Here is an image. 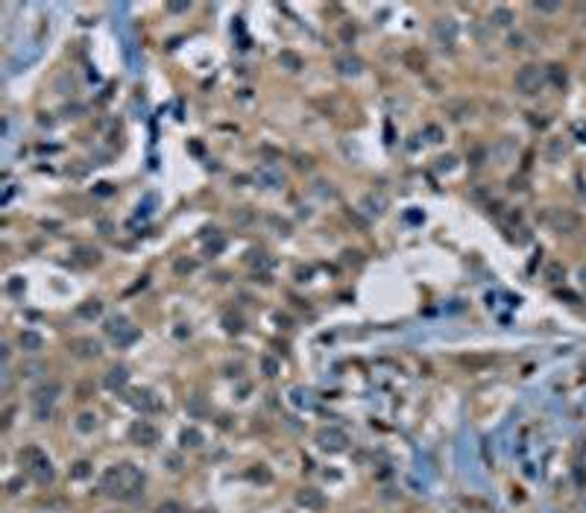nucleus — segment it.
I'll return each instance as SVG.
<instances>
[{
	"instance_id": "3",
	"label": "nucleus",
	"mask_w": 586,
	"mask_h": 513,
	"mask_svg": "<svg viewBox=\"0 0 586 513\" xmlns=\"http://www.w3.org/2000/svg\"><path fill=\"white\" fill-rule=\"evenodd\" d=\"M106 331H109L115 340L121 343V346H126V343H132L135 337H138V331H135V328L129 325V320H126V317H121V314L106 320Z\"/></svg>"
},
{
	"instance_id": "9",
	"label": "nucleus",
	"mask_w": 586,
	"mask_h": 513,
	"mask_svg": "<svg viewBox=\"0 0 586 513\" xmlns=\"http://www.w3.org/2000/svg\"><path fill=\"white\" fill-rule=\"evenodd\" d=\"M320 443H323V449H343L346 434L337 428H328V431H320Z\"/></svg>"
},
{
	"instance_id": "27",
	"label": "nucleus",
	"mask_w": 586,
	"mask_h": 513,
	"mask_svg": "<svg viewBox=\"0 0 586 513\" xmlns=\"http://www.w3.org/2000/svg\"><path fill=\"white\" fill-rule=\"evenodd\" d=\"M88 475V463H76V469H73V478H85Z\"/></svg>"
},
{
	"instance_id": "15",
	"label": "nucleus",
	"mask_w": 586,
	"mask_h": 513,
	"mask_svg": "<svg viewBox=\"0 0 586 513\" xmlns=\"http://www.w3.org/2000/svg\"><path fill=\"white\" fill-rule=\"evenodd\" d=\"M490 24H496V27H510L513 24V12L507 9V6H496L493 12H490Z\"/></svg>"
},
{
	"instance_id": "29",
	"label": "nucleus",
	"mask_w": 586,
	"mask_h": 513,
	"mask_svg": "<svg viewBox=\"0 0 586 513\" xmlns=\"http://www.w3.org/2000/svg\"><path fill=\"white\" fill-rule=\"evenodd\" d=\"M264 370H267V376H273V373H276V361H273V358H264Z\"/></svg>"
},
{
	"instance_id": "24",
	"label": "nucleus",
	"mask_w": 586,
	"mask_h": 513,
	"mask_svg": "<svg viewBox=\"0 0 586 513\" xmlns=\"http://www.w3.org/2000/svg\"><path fill=\"white\" fill-rule=\"evenodd\" d=\"M158 513H179V504L176 501H164V504H158Z\"/></svg>"
},
{
	"instance_id": "14",
	"label": "nucleus",
	"mask_w": 586,
	"mask_h": 513,
	"mask_svg": "<svg viewBox=\"0 0 586 513\" xmlns=\"http://www.w3.org/2000/svg\"><path fill=\"white\" fill-rule=\"evenodd\" d=\"M132 434H135V440H138V443H144V446H153L155 440H158V431H155L153 425H147V422L135 425V431H132Z\"/></svg>"
},
{
	"instance_id": "17",
	"label": "nucleus",
	"mask_w": 586,
	"mask_h": 513,
	"mask_svg": "<svg viewBox=\"0 0 586 513\" xmlns=\"http://www.w3.org/2000/svg\"><path fill=\"white\" fill-rule=\"evenodd\" d=\"M405 65H408L411 70H422L425 68V56H422L419 50H408L405 53Z\"/></svg>"
},
{
	"instance_id": "4",
	"label": "nucleus",
	"mask_w": 586,
	"mask_h": 513,
	"mask_svg": "<svg viewBox=\"0 0 586 513\" xmlns=\"http://www.w3.org/2000/svg\"><path fill=\"white\" fill-rule=\"evenodd\" d=\"M434 41L440 44V47H454L457 44V24L451 21V18H437L434 21Z\"/></svg>"
},
{
	"instance_id": "5",
	"label": "nucleus",
	"mask_w": 586,
	"mask_h": 513,
	"mask_svg": "<svg viewBox=\"0 0 586 513\" xmlns=\"http://www.w3.org/2000/svg\"><path fill=\"white\" fill-rule=\"evenodd\" d=\"M70 258H73L76 264H82V267H94V264L103 261V252H100L97 246H91V243H76V246L70 249Z\"/></svg>"
},
{
	"instance_id": "20",
	"label": "nucleus",
	"mask_w": 586,
	"mask_h": 513,
	"mask_svg": "<svg viewBox=\"0 0 586 513\" xmlns=\"http://www.w3.org/2000/svg\"><path fill=\"white\" fill-rule=\"evenodd\" d=\"M299 501H302V504H308V507H320V504H323L320 493H314V490H305V493H299Z\"/></svg>"
},
{
	"instance_id": "18",
	"label": "nucleus",
	"mask_w": 586,
	"mask_h": 513,
	"mask_svg": "<svg viewBox=\"0 0 586 513\" xmlns=\"http://www.w3.org/2000/svg\"><path fill=\"white\" fill-rule=\"evenodd\" d=\"M123 381H126V370H123V367H118V370H112V373L106 376V384H109V387H121Z\"/></svg>"
},
{
	"instance_id": "12",
	"label": "nucleus",
	"mask_w": 586,
	"mask_h": 513,
	"mask_svg": "<svg viewBox=\"0 0 586 513\" xmlns=\"http://www.w3.org/2000/svg\"><path fill=\"white\" fill-rule=\"evenodd\" d=\"M76 314H79L82 320H94V317L103 314V302H100V299H85L82 305L76 308Z\"/></svg>"
},
{
	"instance_id": "25",
	"label": "nucleus",
	"mask_w": 586,
	"mask_h": 513,
	"mask_svg": "<svg viewBox=\"0 0 586 513\" xmlns=\"http://www.w3.org/2000/svg\"><path fill=\"white\" fill-rule=\"evenodd\" d=\"M534 9H539V12H557L560 3H534Z\"/></svg>"
},
{
	"instance_id": "16",
	"label": "nucleus",
	"mask_w": 586,
	"mask_h": 513,
	"mask_svg": "<svg viewBox=\"0 0 586 513\" xmlns=\"http://www.w3.org/2000/svg\"><path fill=\"white\" fill-rule=\"evenodd\" d=\"M21 346H24L27 352L41 349V334H35V331H21Z\"/></svg>"
},
{
	"instance_id": "1",
	"label": "nucleus",
	"mask_w": 586,
	"mask_h": 513,
	"mask_svg": "<svg viewBox=\"0 0 586 513\" xmlns=\"http://www.w3.org/2000/svg\"><path fill=\"white\" fill-rule=\"evenodd\" d=\"M545 68H539V65H522L516 70V79H513V86H516L519 94H539L542 88H545Z\"/></svg>"
},
{
	"instance_id": "33",
	"label": "nucleus",
	"mask_w": 586,
	"mask_h": 513,
	"mask_svg": "<svg viewBox=\"0 0 586 513\" xmlns=\"http://www.w3.org/2000/svg\"><path fill=\"white\" fill-rule=\"evenodd\" d=\"M522 41H525V38H522V35H510V47H525V44H522Z\"/></svg>"
},
{
	"instance_id": "19",
	"label": "nucleus",
	"mask_w": 586,
	"mask_h": 513,
	"mask_svg": "<svg viewBox=\"0 0 586 513\" xmlns=\"http://www.w3.org/2000/svg\"><path fill=\"white\" fill-rule=\"evenodd\" d=\"M173 270H176V273H179V276H185V273H193V270H197V261H193V258H179V261L173 264Z\"/></svg>"
},
{
	"instance_id": "31",
	"label": "nucleus",
	"mask_w": 586,
	"mask_h": 513,
	"mask_svg": "<svg viewBox=\"0 0 586 513\" xmlns=\"http://www.w3.org/2000/svg\"><path fill=\"white\" fill-rule=\"evenodd\" d=\"M340 35H343V41H352V38H355V27H343V33Z\"/></svg>"
},
{
	"instance_id": "13",
	"label": "nucleus",
	"mask_w": 586,
	"mask_h": 513,
	"mask_svg": "<svg viewBox=\"0 0 586 513\" xmlns=\"http://www.w3.org/2000/svg\"><path fill=\"white\" fill-rule=\"evenodd\" d=\"M545 76L551 79L554 88H566V82H569V73H566L563 65H548V68H545Z\"/></svg>"
},
{
	"instance_id": "36",
	"label": "nucleus",
	"mask_w": 586,
	"mask_h": 513,
	"mask_svg": "<svg viewBox=\"0 0 586 513\" xmlns=\"http://www.w3.org/2000/svg\"><path fill=\"white\" fill-rule=\"evenodd\" d=\"M580 279H583V282H586V267H583V270H580Z\"/></svg>"
},
{
	"instance_id": "35",
	"label": "nucleus",
	"mask_w": 586,
	"mask_h": 513,
	"mask_svg": "<svg viewBox=\"0 0 586 513\" xmlns=\"http://www.w3.org/2000/svg\"><path fill=\"white\" fill-rule=\"evenodd\" d=\"M437 161H440V167H451V161H454V158H451V155H446V158H437Z\"/></svg>"
},
{
	"instance_id": "22",
	"label": "nucleus",
	"mask_w": 586,
	"mask_h": 513,
	"mask_svg": "<svg viewBox=\"0 0 586 513\" xmlns=\"http://www.w3.org/2000/svg\"><path fill=\"white\" fill-rule=\"evenodd\" d=\"M255 255H258V258H252V264H255V267H264V270H270V267H273V261L264 255V252H255Z\"/></svg>"
},
{
	"instance_id": "28",
	"label": "nucleus",
	"mask_w": 586,
	"mask_h": 513,
	"mask_svg": "<svg viewBox=\"0 0 586 513\" xmlns=\"http://www.w3.org/2000/svg\"><path fill=\"white\" fill-rule=\"evenodd\" d=\"M425 132L431 135V141H440V138H443V132H440V126H428Z\"/></svg>"
},
{
	"instance_id": "32",
	"label": "nucleus",
	"mask_w": 586,
	"mask_h": 513,
	"mask_svg": "<svg viewBox=\"0 0 586 513\" xmlns=\"http://www.w3.org/2000/svg\"><path fill=\"white\" fill-rule=\"evenodd\" d=\"M91 419H94V416H91V413H85V416H82V422H79V428H82V431H88V428H91Z\"/></svg>"
},
{
	"instance_id": "10",
	"label": "nucleus",
	"mask_w": 586,
	"mask_h": 513,
	"mask_svg": "<svg viewBox=\"0 0 586 513\" xmlns=\"http://www.w3.org/2000/svg\"><path fill=\"white\" fill-rule=\"evenodd\" d=\"M337 70L343 73V76H358L363 70V62L358 56H343V59H337Z\"/></svg>"
},
{
	"instance_id": "11",
	"label": "nucleus",
	"mask_w": 586,
	"mask_h": 513,
	"mask_svg": "<svg viewBox=\"0 0 586 513\" xmlns=\"http://www.w3.org/2000/svg\"><path fill=\"white\" fill-rule=\"evenodd\" d=\"M278 65H281V68H287V70H293V73L305 68L302 56H299V53H293V50H281V53H278Z\"/></svg>"
},
{
	"instance_id": "6",
	"label": "nucleus",
	"mask_w": 586,
	"mask_h": 513,
	"mask_svg": "<svg viewBox=\"0 0 586 513\" xmlns=\"http://www.w3.org/2000/svg\"><path fill=\"white\" fill-rule=\"evenodd\" d=\"M255 179H258V185H264V188H281L284 185V176H281V170H276L273 164H261L258 170H255Z\"/></svg>"
},
{
	"instance_id": "7",
	"label": "nucleus",
	"mask_w": 586,
	"mask_h": 513,
	"mask_svg": "<svg viewBox=\"0 0 586 513\" xmlns=\"http://www.w3.org/2000/svg\"><path fill=\"white\" fill-rule=\"evenodd\" d=\"M70 352L76 358H97L100 355V343L91 340V337H73L70 340Z\"/></svg>"
},
{
	"instance_id": "2",
	"label": "nucleus",
	"mask_w": 586,
	"mask_h": 513,
	"mask_svg": "<svg viewBox=\"0 0 586 513\" xmlns=\"http://www.w3.org/2000/svg\"><path fill=\"white\" fill-rule=\"evenodd\" d=\"M542 223L557 232V235H571V232H577L580 229V217L569 211V208H548L545 214H542Z\"/></svg>"
},
{
	"instance_id": "26",
	"label": "nucleus",
	"mask_w": 586,
	"mask_h": 513,
	"mask_svg": "<svg viewBox=\"0 0 586 513\" xmlns=\"http://www.w3.org/2000/svg\"><path fill=\"white\" fill-rule=\"evenodd\" d=\"M200 443V434L197 431H185V446H197Z\"/></svg>"
},
{
	"instance_id": "8",
	"label": "nucleus",
	"mask_w": 586,
	"mask_h": 513,
	"mask_svg": "<svg viewBox=\"0 0 586 513\" xmlns=\"http://www.w3.org/2000/svg\"><path fill=\"white\" fill-rule=\"evenodd\" d=\"M361 208L366 217H381L384 208H387V200H384V194H366L361 200Z\"/></svg>"
},
{
	"instance_id": "23",
	"label": "nucleus",
	"mask_w": 586,
	"mask_h": 513,
	"mask_svg": "<svg viewBox=\"0 0 586 513\" xmlns=\"http://www.w3.org/2000/svg\"><path fill=\"white\" fill-rule=\"evenodd\" d=\"M563 273H566V270H563L560 264H551V267H548V279H551V282H560V279H563Z\"/></svg>"
},
{
	"instance_id": "34",
	"label": "nucleus",
	"mask_w": 586,
	"mask_h": 513,
	"mask_svg": "<svg viewBox=\"0 0 586 513\" xmlns=\"http://www.w3.org/2000/svg\"><path fill=\"white\" fill-rule=\"evenodd\" d=\"M21 291V279H15V282H9V293H18Z\"/></svg>"
},
{
	"instance_id": "21",
	"label": "nucleus",
	"mask_w": 586,
	"mask_h": 513,
	"mask_svg": "<svg viewBox=\"0 0 586 513\" xmlns=\"http://www.w3.org/2000/svg\"><path fill=\"white\" fill-rule=\"evenodd\" d=\"M270 226L276 229L278 235H290V220H281V217H270Z\"/></svg>"
},
{
	"instance_id": "30",
	"label": "nucleus",
	"mask_w": 586,
	"mask_h": 513,
	"mask_svg": "<svg viewBox=\"0 0 586 513\" xmlns=\"http://www.w3.org/2000/svg\"><path fill=\"white\" fill-rule=\"evenodd\" d=\"M167 9H170V12H188V3H170Z\"/></svg>"
}]
</instances>
